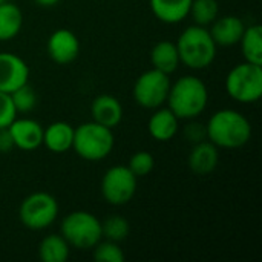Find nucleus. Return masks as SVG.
Returning <instances> with one entry per match:
<instances>
[{"instance_id":"0eeeda50","label":"nucleus","mask_w":262,"mask_h":262,"mask_svg":"<svg viewBox=\"0 0 262 262\" xmlns=\"http://www.w3.org/2000/svg\"><path fill=\"white\" fill-rule=\"evenodd\" d=\"M60 212L58 201L48 192H34L28 195L18 207L20 223L34 232L49 229Z\"/></svg>"},{"instance_id":"20e7f679","label":"nucleus","mask_w":262,"mask_h":262,"mask_svg":"<svg viewBox=\"0 0 262 262\" xmlns=\"http://www.w3.org/2000/svg\"><path fill=\"white\" fill-rule=\"evenodd\" d=\"M115 146L114 129L98 124L95 121H86L75 127L72 149L86 161H101L111 155Z\"/></svg>"},{"instance_id":"412c9836","label":"nucleus","mask_w":262,"mask_h":262,"mask_svg":"<svg viewBox=\"0 0 262 262\" xmlns=\"http://www.w3.org/2000/svg\"><path fill=\"white\" fill-rule=\"evenodd\" d=\"M241 46V52L244 61L261 64L262 66V26L255 23L246 26L241 40L238 43Z\"/></svg>"},{"instance_id":"393cba45","label":"nucleus","mask_w":262,"mask_h":262,"mask_svg":"<svg viewBox=\"0 0 262 262\" xmlns=\"http://www.w3.org/2000/svg\"><path fill=\"white\" fill-rule=\"evenodd\" d=\"M9 95H11V100H12V104H14L17 114H29L34 111V107L37 104V94L29 86V83L20 86Z\"/></svg>"},{"instance_id":"f257e3e1","label":"nucleus","mask_w":262,"mask_h":262,"mask_svg":"<svg viewBox=\"0 0 262 262\" xmlns=\"http://www.w3.org/2000/svg\"><path fill=\"white\" fill-rule=\"evenodd\" d=\"M167 107L178 120H196L207 107L209 89L196 75H183L170 83Z\"/></svg>"},{"instance_id":"5701e85b","label":"nucleus","mask_w":262,"mask_h":262,"mask_svg":"<svg viewBox=\"0 0 262 262\" xmlns=\"http://www.w3.org/2000/svg\"><path fill=\"white\" fill-rule=\"evenodd\" d=\"M189 15L200 26H209L220 15L218 0H192Z\"/></svg>"},{"instance_id":"f8f14e48","label":"nucleus","mask_w":262,"mask_h":262,"mask_svg":"<svg viewBox=\"0 0 262 262\" xmlns=\"http://www.w3.org/2000/svg\"><path fill=\"white\" fill-rule=\"evenodd\" d=\"M9 134L14 141V147L32 152L43 146V126L32 118H15L9 126Z\"/></svg>"},{"instance_id":"423d86ee","label":"nucleus","mask_w":262,"mask_h":262,"mask_svg":"<svg viewBox=\"0 0 262 262\" xmlns=\"http://www.w3.org/2000/svg\"><path fill=\"white\" fill-rule=\"evenodd\" d=\"M226 91L238 103H256L262 97V66L243 61L235 64L226 77Z\"/></svg>"},{"instance_id":"dca6fc26","label":"nucleus","mask_w":262,"mask_h":262,"mask_svg":"<svg viewBox=\"0 0 262 262\" xmlns=\"http://www.w3.org/2000/svg\"><path fill=\"white\" fill-rule=\"evenodd\" d=\"M155 112L150 115L147 121V130L149 135L161 143L170 141L175 138L180 129V120L169 107H157Z\"/></svg>"},{"instance_id":"b1692460","label":"nucleus","mask_w":262,"mask_h":262,"mask_svg":"<svg viewBox=\"0 0 262 262\" xmlns=\"http://www.w3.org/2000/svg\"><path fill=\"white\" fill-rule=\"evenodd\" d=\"M101 232H103L104 239H109L114 243H121L129 236L130 226L126 218H123L120 215H112L101 223Z\"/></svg>"},{"instance_id":"c85d7f7f","label":"nucleus","mask_w":262,"mask_h":262,"mask_svg":"<svg viewBox=\"0 0 262 262\" xmlns=\"http://www.w3.org/2000/svg\"><path fill=\"white\" fill-rule=\"evenodd\" d=\"M190 123L184 127V137L190 143H200L207 140V132H206V124H201L198 121L189 120Z\"/></svg>"},{"instance_id":"aec40b11","label":"nucleus","mask_w":262,"mask_h":262,"mask_svg":"<svg viewBox=\"0 0 262 262\" xmlns=\"http://www.w3.org/2000/svg\"><path fill=\"white\" fill-rule=\"evenodd\" d=\"M23 26V14L21 9L11 2H5L0 5V41L12 40L18 35Z\"/></svg>"},{"instance_id":"9b49d317","label":"nucleus","mask_w":262,"mask_h":262,"mask_svg":"<svg viewBox=\"0 0 262 262\" xmlns=\"http://www.w3.org/2000/svg\"><path fill=\"white\" fill-rule=\"evenodd\" d=\"M29 81V66L12 52H0V92L11 94Z\"/></svg>"},{"instance_id":"9d476101","label":"nucleus","mask_w":262,"mask_h":262,"mask_svg":"<svg viewBox=\"0 0 262 262\" xmlns=\"http://www.w3.org/2000/svg\"><path fill=\"white\" fill-rule=\"evenodd\" d=\"M46 52L54 63L69 64L77 60L80 54V40L71 29L58 28L49 35L46 41Z\"/></svg>"},{"instance_id":"2eb2a0df","label":"nucleus","mask_w":262,"mask_h":262,"mask_svg":"<svg viewBox=\"0 0 262 262\" xmlns=\"http://www.w3.org/2000/svg\"><path fill=\"white\" fill-rule=\"evenodd\" d=\"M220 163L218 147L209 140L195 143L192 150L189 152L187 164L190 170L196 175H209L212 173Z\"/></svg>"},{"instance_id":"4468645a","label":"nucleus","mask_w":262,"mask_h":262,"mask_svg":"<svg viewBox=\"0 0 262 262\" xmlns=\"http://www.w3.org/2000/svg\"><path fill=\"white\" fill-rule=\"evenodd\" d=\"M91 117L92 121L114 129L123 120V106L114 95L101 94L91 103Z\"/></svg>"},{"instance_id":"2f4dec72","label":"nucleus","mask_w":262,"mask_h":262,"mask_svg":"<svg viewBox=\"0 0 262 262\" xmlns=\"http://www.w3.org/2000/svg\"><path fill=\"white\" fill-rule=\"evenodd\" d=\"M5 2H6V0H0V5H2V3H5Z\"/></svg>"},{"instance_id":"4be33fe9","label":"nucleus","mask_w":262,"mask_h":262,"mask_svg":"<svg viewBox=\"0 0 262 262\" xmlns=\"http://www.w3.org/2000/svg\"><path fill=\"white\" fill-rule=\"evenodd\" d=\"M69 253L71 246L60 233L48 235L38 244V258L43 262H64Z\"/></svg>"},{"instance_id":"ddd939ff","label":"nucleus","mask_w":262,"mask_h":262,"mask_svg":"<svg viewBox=\"0 0 262 262\" xmlns=\"http://www.w3.org/2000/svg\"><path fill=\"white\" fill-rule=\"evenodd\" d=\"M246 29L244 21L236 17V15H218L210 25H209V32L216 43V46L221 48H230L239 43L241 35Z\"/></svg>"},{"instance_id":"7ed1b4c3","label":"nucleus","mask_w":262,"mask_h":262,"mask_svg":"<svg viewBox=\"0 0 262 262\" xmlns=\"http://www.w3.org/2000/svg\"><path fill=\"white\" fill-rule=\"evenodd\" d=\"M175 45L178 49L180 63L189 69H206L216 58L218 46L213 41L207 26L192 25L186 28L180 34Z\"/></svg>"},{"instance_id":"1a4fd4ad","label":"nucleus","mask_w":262,"mask_h":262,"mask_svg":"<svg viewBox=\"0 0 262 262\" xmlns=\"http://www.w3.org/2000/svg\"><path fill=\"white\" fill-rule=\"evenodd\" d=\"M138 178L127 166H112L101 178V195L107 204L120 207L135 196Z\"/></svg>"},{"instance_id":"a878e982","label":"nucleus","mask_w":262,"mask_h":262,"mask_svg":"<svg viewBox=\"0 0 262 262\" xmlns=\"http://www.w3.org/2000/svg\"><path fill=\"white\" fill-rule=\"evenodd\" d=\"M94 259L97 262H123L124 252L120 247V243L109 239H101L94 246Z\"/></svg>"},{"instance_id":"6e6552de","label":"nucleus","mask_w":262,"mask_h":262,"mask_svg":"<svg viewBox=\"0 0 262 262\" xmlns=\"http://www.w3.org/2000/svg\"><path fill=\"white\" fill-rule=\"evenodd\" d=\"M170 78L167 74L158 69H147L144 71L134 83L132 95L138 106L144 109H157L164 106L169 89H170Z\"/></svg>"},{"instance_id":"cd10ccee","label":"nucleus","mask_w":262,"mask_h":262,"mask_svg":"<svg viewBox=\"0 0 262 262\" xmlns=\"http://www.w3.org/2000/svg\"><path fill=\"white\" fill-rule=\"evenodd\" d=\"M17 118V111L12 104L11 95L0 92V129L8 127Z\"/></svg>"},{"instance_id":"39448f33","label":"nucleus","mask_w":262,"mask_h":262,"mask_svg":"<svg viewBox=\"0 0 262 262\" xmlns=\"http://www.w3.org/2000/svg\"><path fill=\"white\" fill-rule=\"evenodd\" d=\"M60 235L66 239L71 249L92 250L94 246L103 239L101 221L91 212L75 210L63 218Z\"/></svg>"},{"instance_id":"f3484780","label":"nucleus","mask_w":262,"mask_h":262,"mask_svg":"<svg viewBox=\"0 0 262 262\" xmlns=\"http://www.w3.org/2000/svg\"><path fill=\"white\" fill-rule=\"evenodd\" d=\"M74 130L66 121H54L43 127V146L52 154H64L72 149Z\"/></svg>"},{"instance_id":"c756f323","label":"nucleus","mask_w":262,"mask_h":262,"mask_svg":"<svg viewBox=\"0 0 262 262\" xmlns=\"http://www.w3.org/2000/svg\"><path fill=\"white\" fill-rule=\"evenodd\" d=\"M14 149V141L8 127L0 129V154H9Z\"/></svg>"},{"instance_id":"7c9ffc66","label":"nucleus","mask_w":262,"mask_h":262,"mask_svg":"<svg viewBox=\"0 0 262 262\" xmlns=\"http://www.w3.org/2000/svg\"><path fill=\"white\" fill-rule=\"evenodd\" d=\"M61 0H34V3L37 6H41V8H52L55 5H58Z\"/></svg>"},{"instance_id":"6ab92c4d","label":"nucleus","mask_w":262,"mask_h":262,"mask_svg":"<svg viewBox=\"0 0 262 262\" xmlns=\"http://www.w3.org/2000/svg\"><path fill=\"white\" fill-rule=\"evenodd\" d=\"M150 63L154 69H158L167 75L173 74L180 63V55L175 41L170 40H161L154 45L150 51Z\"/></svg>"},{"instance_id":"f03ea898","label":"nucleus","mask_w":262,"mask_h":262,"mask_svg":"<svg viewBox=\"0 0 262 262\" xmlns=\"http://www.w3.org/2000/svg\"><path fill=\"white\" fill-rule=\"evenodd\" d=\"M207 140L218 149H239L252 138V124L235 109H220L206 123Z\"/></svg>"},{"instance_id":"bb28decb","label":"nucleus","mask_w":262,"mask_h":262,"mask_svg":"<svg viewBox=\"0 0 262 262\" xmlns=\"http://www.w3.org/2000/svg\"><path fill=\"white\" fill-rule=\"evenodd\" d=\"M127 167L130 169V172L137 178H141V177L149 175L154 170V167H155V158L152 157V154H149L146 150H140V152H135L130 157Z\"/></svg>"},{"instance_id":"a211bd4d","label":"nucleus","mask_w":262,"mask_h":262,"mask_svg":"<svg viewBox=\"0 0 262 262\" xmlns=\"http://www.w3.org/2000/svg\"><path fill=\"white\" fill-rule=\"evenodd\" d=\"M152 14L166 25L181 23L189 17L192 0H149Z\"/></svg>"}]
</instances>
